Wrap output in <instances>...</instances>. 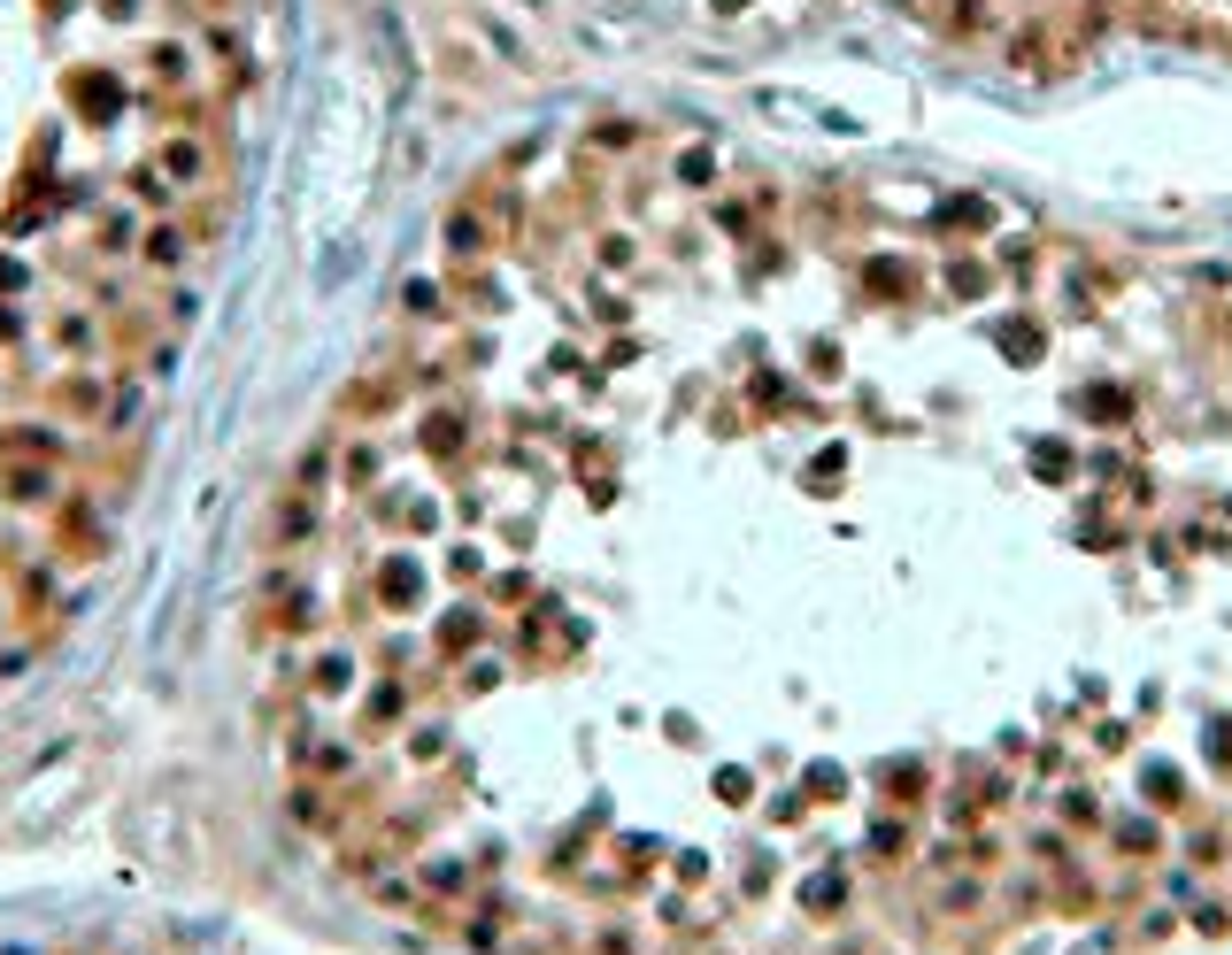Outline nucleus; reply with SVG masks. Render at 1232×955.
Wrapping results in <instances>:
<instances>
[{
	"label": "nucleus",
	"instance_id": "4",
	"mask_svg": "<svg viewBox=\"0 0 1232 955\" xmlns=\"http://www.w3.org/2000/svg\"><path fill=\"white\" fill-rule=\"evenodd\" d=\"M108 16H131V8H123V0H108Z\"/></svg>",
	"mask_w": 1232,
	"mask_h": 955
},
{
	"label": "nucleus",
	"instance_id": "2",
	"mask_svg": "<svg viewBox=\"0 0 1232 955\" xmlns=\"http://www.w3.org/2000/svg\"><path fill=\"white\" fill-rule=\"evenodd\" d=\"M62 401H70V408H93V401H101V385H93V377H70V385H62Z\"/></svg>",
	"mask_w": 1232,
	"mask_h": 955
},
{
	"label": "nucleus",
	"instance_id": "3",
	"mask_svg": "<svg viewBox=\"0 0 1232 955\" xmlns=\"http://www.w3.org/2000/svg\"><path fill=\"white\" fill-rule=\"evenodd\" d=\"M147 262H162V270H170V262H177V232H154V239H147Z\"/></svg>",
	"mask_w": 1232,
	"mask_h": 955
},
{
	"label": "nucleus",
	"instance_id": "1",
	"mask_svg": "<svg viewBox=\"0 0 1232 955\" xmlns=\"http://www.w3.org/2000/svg\"><path fill=\"white\" fill-rule=\"evenodd\" d=\"M154 78H162V86H177V78H185V55H177V47H154Z\"/></svg>",
	"mask_w": 1232,
	"mask_h": 955
}]
</instances>
